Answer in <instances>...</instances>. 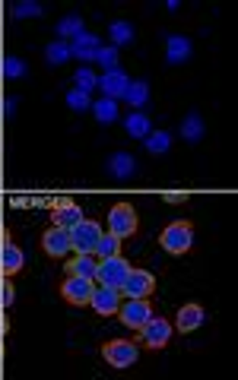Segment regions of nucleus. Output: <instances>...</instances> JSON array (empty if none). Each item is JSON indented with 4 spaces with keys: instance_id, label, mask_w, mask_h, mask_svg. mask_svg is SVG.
I'll return each instance as SVG.
<instances>
[{
    "instance_id": "nucleus-1",
    "label": "nucleus",
    "mask_w": 238,
    "mask_h": 380,
    "mask_svg": "<svg viewBox=\"0 0 238 380\" xmlns=\"http://www.w3.org/2000/svg\"><path fill=\"white\" fill-rule=\"evenodd\" d=\"M159 244L165 253H187L194 247V228L191 222H168L165 228L159 232Z\"/></svg>"
},
{
    "instance_id": "nucleus-2",
    "label": "nucleus",
    "mask_w": 238,
    "mask_h": 380,
    "mask_svg": "<svg viewBox=\"0 0 238 380\" xmlns=\"http://www.w3.org/2000/svg\"><path fill=\"white\" fill-rule=\"evenodd\" d=\"M102 358L108 361L115 371H127V367L137 365V358H140V346H137V339H111L102 346Z\"/></svg>"
},
{
    "instance_id": "nucleus-3",
    "label": "nucleus",
    "mask_w": 238,
    "mask_h": 380,
    "mask_svg": "<svg viewBox=\"0 0 238 380\" xmlns=\"http://www.w3.org/2000/svg\"><path fill=\"white\" fill-rule=\"evenodd\" d=\"M137 228H140V219H137V209L130 203H115L108 209V234L127 241L137 234Z\"/></svg>"
},
{
    "instance_id": "nucleus-4",
    "label": "nucleus",
    "mask_w": 238,
    "mask_h": 380,
    "mask_svg": "<svg viewBox=\"0 0 238 380\" xmlns=\"http://www.w3.org/2000/svg\"><path fill=\"white\" fill-rule=\"evenodd\" d=\"M130 270H134V266H130L127 260L121 257V253H115V257H105V260H99L96 282L99 285H111V289H121L124 279L130 276Z\"/></svg>"
},
{
    "instance_id": "nucleus-5",
    "label": "nucleus",
    "mask_w": 238,
    "mask_h": 380,
    "mask_svg": "<svg viewBox=\"0 0 238 380\" xmlns=\"http://www.w3.org/2000/svg\"><path fill=\"white\" fill-rule=\"evenodd\" d=\"M137 342H143L146 348H165L168 342H172V333H175V327L168 320H162V317H149L146 323H143L140 329H137Z\"/></svg>"
},
{
    "instance_id": "nucleus-6",
    "label": "nucleus",
    "mask_w": 238,
    "mask_h": 380,
    "mask_svg": "<svg viewBox=\"0 0 238 380\" xmlns=\"http://www.w3.org/2000/svg\"><path fill=\"white\" fill-rule=\"evenodd\" d=\"M67 232H70V247L77 253H92L99 238H102V225H99V222H89V219L77 222V225L67 228Z\"/></svg>"
},
{
    "instance_id": "nucleus-7",
    "label": "nucleus",
    "mask_w": 238,
    "mask_h": 380,
    "mask_svg": "<svg viewBox=\"0 0 238 380\" xmlns=\"http://www.w3.org/2000/svg\"><path fill=\"white\" fill-rule=\"evenodd\" d=\"M149 317H153L149 298H127V301H121V308H118V320L130 329H140Z\"/></svg>"
},
{
    "instance_id": "nucleus-8",
    "label": "nucleus",
    "mask_w": 238,
    "mask_h": 380,
    "mask_svg": "<svg viewBox=\"0 0 238 380\" xmlns=\"http://www.w3.org/2000/svg\"><path fill=\"white\" fill-rule=\"evenodd\" d=\"M92 289H96V282L92 279H83V276H64V282H61V298H64L67 304H73V308H83V304H89V295Z\"/></svg>"
},
{
    "instance_id": "nucleus-9",
    "label": "nucleus",
    "mask_w": 238,
    "mask_h": 380,
    "mask_svg": "<svg viewBox=\"0 0 238 380\" xmlns=\"http://www.w3.org/2000/svg\"><path fill=\"white\" fill-rule=\"evenodd\" d=\"M89 308L96 310L99 317H111L121 308V289H111V285H96L89 295Z\"/></svg>"
},
{
    "instance_id": "nucleus-10",
    "label": "nucleus",
    "mask_w": 238,
    "mask_h": 380,
    "mask_svg": "<svg viewBox=\"0 0 238 380\" xmlns=\"http://www.w3.org/2000/svg\"><path fill=\"white\" fill-rule=\"evenodd\" d=\"M42 251H45L48 257H54V260L67 257V253L73 251V247H70V232L61 228V225L45 228V232H42Z\"/></svg>"
},
{
    "instance_id": "nucleus-11",
    "label": "nucleus",
    "mask_w": 238,
    "mask_h": 380,
    "mask_svg": "<svg viewBox=\"0 0 238 380\" xmlns=\"http://www.w3.org/2000/svg\"><path fill=\"white\" fill-rule=\"evenodd\" d=\"M121 291L127 298H153L156 295V276L149 270H130V276L124 279Z\"/></svg>"
},
{
    "instance_id": "nucleus-12",
    "label": "nucleus",
    "mask_w": 238,
    "mask_h": 380,
    "mask_svg": "<svg viewBox=\"0 0 238 380\" xmlns=\"http://www.w3.org/2000/svg\"><path fill=\"white\" fill-rule=\"evenodd\" d=\"M194 54V42L187 35H165V63L168 67H181Z\"/></svg>"
},
{
    "instance_id": "nucleus-13",
    "label": "nucleus",
    "mask_w": 238,
    "mask_h": 380,
    "mask_svg": "<svg viewBox=\"0 0 238 380\" xmlns=\"http://www.w3.org/2000/svg\"><path fill=\"white\" fill-rule=\"evenodd\" d=\"M127 86H130V76L124 73V70H108V73H102L99 76V82H96V89H102L105 99H115V101L124 99Z\"/></svg>"
},
{
    "instance_id": "nucleus-14",
    "label": "nucleus",
    "mask_w": 238,
    "mask_h": 380,
    "mask_svg": "<svg viewBox=\"0 0 238 380\" xmlns=\"http://www.w3.org/2000/svg\"><path fill=\"white\" fill-rule=\"evenodd\" d=\"M23 266H26V253L20 251L16 241L4 238V244H0V270H4V276H16Z\"/></svg>"
},
{
    "instance_id": "nucleus-15",
    "label": "nucleus",
    "mask_w": 238,
    "mask_h": 380,
    "mask_svg": "<svg viewBox=\"0 0 238 380\" xmlns=\"http://www.w3.org/2000/svg\"><path fill=\"white\" fill-rule=\"evenodd\" d=\"M51 219H54V225H61V228H73L77 222H83V209H80L73 200L61 196V200H54V206H51Z\"/></svg>"
},
{
    "instance_id": "nucleus-16",
    "label": "nucleus",
    "mask_w": 238,
    "mask_h": 380,
    "mask_svg": "<svg viewBox=\"0 0 238 380\" xmlns=\"http://www.w3.org/2000/svg\"><path fill=\"white\" fill-rule=\"evenodd\" d=\"M206 323V310L200 308V304H184V308H178V317H175V327H178V333H194V329H200Z\"/></svg>"
},
{
    "instance_id": "nucleus-17",
    "label": "nucleus",
    "mask_w": 238,
    "mask_h": 380,
    "mask_svg": "<svg viewBox=\"0 0 238 380\" xmlns=\"http://www.w3.org/2000/svg\"><path fill=\"white\" fill-rule=\"evenodd\" d=\"M105 171H108L115 181H127L137 171V158L130 156V152H111V156L105 158Z\"/></svg>"
},
{
    "instance_id": "nucleus-18",
    "label": "nucleus",
    "mask_w": 238,
    "mask_h": 380,
    "mask_svg": "<svg viewBox=\"0 0 238 380\" xmlns=\"http://www.w3.org/2000/svg\"><path fill=\"white\" fill-rule=\"evenodd\" d=\"M67 44H70V57H77V61H83V63H92L96 51L102 48V38L92 35V32H83V35H77L73 42H67Z\"/></svg>"
},
{
    "instance_id": "nucleus-19",
    "label": "nucleus",
    "mask_w": 238,
    "mask_h": 380,
    "mask_svg": "<svg viewBox=\"0 0 238 380\" xmlns=\"http://www.w3.org/2000/svg\"><path fill=\"white\" fill-rule=\"evenodd\" d=\"M67 276H83L96 282V270H99V257L96 253H77L73 260H67Z\"/></svg>"
},
{
    "instance_id": "nucleus-20",
    "label": "nucleus",
    "mask_w": 238,
    "mask_h": 380,
    "mask_svg": "<svg viewBox=\"0 0 238 380\" xmlns=\"http://www.w3.org/2000/svg\"><path fill=\"white\" fill-rule=\"evenodd\" d=\"M108 38H111V48H127V44H134L137 29L127 19H115V23L108 25Z\"/></svg>"
},
{
    "instance_id": "nucleus-21",
    "label": "nucleus",
    "mask_w": 238,
    "mask_h": 380,
    "mask_svg": "<svg viewBox=\"0 0 238 380\" xmlns=\"http://www.w3.org/2000/svg\"><path fill=\"white\" fill-rule=\"evenodd\" d=\"M203 133H206V124H203V114H197V111H191L184 120H181V139L184 143H200L203 139Z\"/></svg>"
},
{
    "instance_id": "nucleus-22",
    "label": "nucleus",
    "mask_w": 238,
    "mask_h": 380,
    "mask_svg": "<svg viewBox=\"0 0 238 380\" xmlns=\"http://www.w3.org/2000/svg\"><path fill=\"white\" fill-rule=\"evenodd\" d=\"M83 32H86V23H83L80 13H67V16L58 23V38L61 42H73V38L83 35Z\"/></svg>"
},
{
    "instance_id": "nucleus-23",
    "label": "nucleus",
    "mask_w": 238,
    "mask_h": 380,
    "mask_svg": "<svg viewBox=\"0 0 238 380\" xmlns=\"http://www.w3.org/2000/svg\"><path fill=\"white\" fill-rule=\"evenodd\" d=\"M124 130H127L134 139H143L149 130H153V120H149V114H143V111H130L127 118H124Z\"/></svg>"
},
{
    "instance_id": "nucleus-24",
    "label": "nucleus",
    "mask_w": 238,
    "mask_h": 380,
    "mask_svg": "<svg viewBox=\"0 0 238 380\" xmlns=\"http://www.w3.org/2000/svg\"><path fill=\"white\" fill-rule=\"evenodd\" d=\"M124 101H127L134 111H140V108L149 101V82L146 80H130L127 92H124Z\"/></svg>"
},
{
    "instance_id": "nucleus-25",
    "label": "nucleus",
    "mask_w": 238,
    "mask_h": 380,
    "mask_svg": "<svg viewBox=\"0 0 238 380\" xmlns=\"http://www.w3.org/2000/svg\"><path fill=\"white\" fill-rule=\"evenodd\" d=\"M143 146H146V152H153V156H165V152L172 149V133L168 130H149L146 137H143Z\"/></svg>"
},
{
    "instance_id": "nucleus-26",
    "label": "nucleus",
    "mask_w": 238,
    "mask_h": 380,
    "mask_svg": "<svg viewBox=\"0 0 238 380\" xmlns=\"http://www.w3.org/2000/svg\"><path fill=\"white\" fill-rule=\"evenodd\" d=\"M92 114H96V120L99 124H115L118 120V114H121V108H118V101L115 99H99L96 105H92Z\"/></svg>"
},
{
    "instance_id": "nucleus-27",
    "label": "nucleus",
    "mask_w": 238,
    "mask_h": 380,
    "mask_svg": "<svg viewBox=\"0 0 238 380\" xmlns=\"http://www.w3.org/2000/svg\"><path fill=\"white\" fill-rule=\"evenodd\" d=\"M45 61H48V67H64V63L70 61V44L61 42V38L58 42H51L45 48Z\"/></svg>"
},
{
    "instance_id": "nucleus-28",
    "label": "nucleus",
    "mask_w": 238,
    "mask_h": 380,
    "mask_svg": "<svg viewBox=\"0 0 238 380\" xmlns=\"http://www.w3.org/2000/svg\"><path fill=\"white\" fill-rule=\"evenodd\" d=\"M121 244L124 241L121 238H115V234H102V238H99V244H96V257L99 260H105V257H115V253H121Z\"/></svg>"
},
{
    "instance_id": "nucleus-29",
    "label": "nucleus",
    "mask_w": 238,
    "mask_h": 380,
    "mask_svg": "<svg viewBox=\"0 0 238 380\" xmlns=\"http://www.w3.org/2000/svg\"><path fill=\"white\" fill-rule=\"evenodd\" d=\"M92 63H102L105 73H108V70H118V48H111V44H102V48L96 51V57H92Z\"/></svg>"
},
{
    "instance_id": "nucleus-30",
    "label": "nucleus",
    "mask_w": 238,
    "mask_h": 380,
    "mask_svg": "<svg viewBox=\"0 0 238 380\" xmlns=\"http://www.w3.org/2000/svg\"><path fill=\"white\" fill-rule=\"evenodd\" d=\"M96 82H99V76L92 73L89 67H80L77 76H73V89H80V92H92V89H96Z\"/></svg>"
},
{
    "instance_id": "nucleus-31",
    "label": "nucleus",
    "mask_w": 238,
    "mask_h": 380,
    "mask_svg": "<svg viewBox=\"0 0 238 380\" xmlns=\"http://www.w3.org/2000/svg\"><path fill=\"white\" fill-rule=\"evenodd\" d=\"M26 73H29V67L23 57H7V61H4V76H7V80H23Z\"/></svg>"
},
{
    "instance_id": "nucleus-32",
    "label": "nucleus",
    "mask_w": 238,
    "mask_h": 380,
    "mask_svg": "<svg viewBox=\"0 0 238 380\" xmlns=\"http://www.w3.org/2000/svg\"><path fill=\"white\" fill-rule=\"evenodd\" d=\"M13 13H16L20 19H26V16L35 19V16H42V13H45V6H42L39 0H20V4L13 6Z\"/></svg>"
},
{
    "instance_id": "nucleus-33",
    "label": "nucleus",
    "mask_w": 238,
    "mask_h": 380,
    "mask_svg": "<svg viewBox=\"0 0 238 380\" xmlns=\"http://www.w3.org/2000/svg\"><path fill=\"white\" fill-rule=\"evenodd\" d=\"M67 108H70V111H86V108H92L89 92H80V89H70V92H67Z\"/></svg>"
},
{
    "instance_id": "nucleus-34",
    "label": "nucleus",
    "mask_w": 238,
    "mask_h": 380,
    "mask_svg": "<svg viewBox=\"0 0 238 380\" xmlns=\"http://www.w3.org/2000/svg\"><path fill=\"white\" fill-rule=\"evenodd\" d=\"M16 108H20V99H16V95H10V99L4 101V111H7V118H13Z\"/></svg>"
},
{
    "instance_id": "nucleus-35",
    "label": "nucleus",
    "mask_w": 238,
    "mask_h": 380,
    "mask_svg": "<svg viewBox=\"0 0 238 380\" xmlns=\"http://www.w3.org/2000/svg\"><path fill=\"white\" fill-rule=\"evenodd\" d=\"M13 285H4V304H7V308H10V304H13L16 301V295H13Z\"/></svg>"
},
{
    "instance_id": "nucleus-36",
    "label": "nucleus",
    "mask_w": 238,
    "mask_h": 380,
    "mask_svg": "<svg viewBox=\"0 0 238 380\" xmlns=\"http://www.w3.org/2000/svg\"><path fill=\"white\" fill-rule=\"evenodd\" d=\"M165 203H187V194H168Z\"/></svg>"
}]
</instances>
